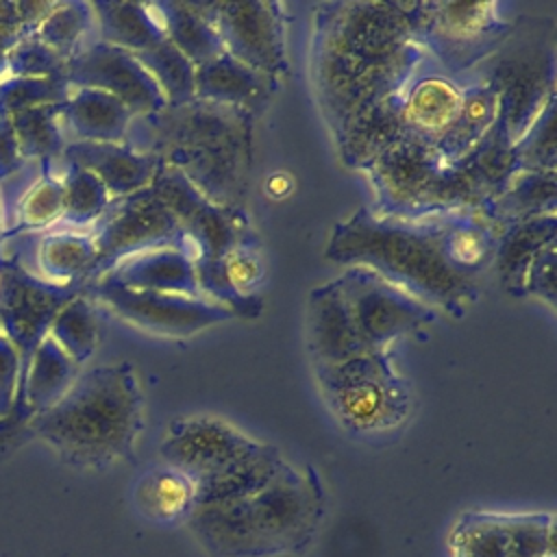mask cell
<instances>
[{
	"mask_svg": "<svg viewBox=\"0 0 557 557\" xmlns=\"http://www.w3.org/2000/svg\"><path fill=\"white\" fill-rule=\"evenodd\" d=\"M550 242H557V215L544 213L505 226L498 235L494 263L503 289L509 296H524L527 272L535 255Z\"/></svg>",
	"mask_w": 557,
	"mask_h": 557,
	"instance_id": "cell-27",
	"label": "cell"
},
{
	"mask_svg": "<svg viewBox=\"0 0 557 557\" xmlns=\"http://www.w3.org/2000/svg\"><path fill=\"white\" fill-rule=\"evenodd\" d=\"M91 11L102 44L137 54L168 39L163 2L104 0L91 2Z\"/></svg>",
	"mask_w": 557,
	"mask_h": 557,
	"instance_id": "cell-26",
	"label": "cell"
},
{
	"mask_svg": "<svg viewBox=\"0 0 557 557\" xmlns=\"http://www.w3.org/2000/svg\"><path fill=\"white\" fill-rule=\"evenodd\" d=\"M320 396L335 422L357 437L403 429L413 411V392L392 363V352H366L313 368Z\"/></svg>",
	"mask_w": 557,
	"mask_h": 557,
	"instance_id": "cell-7",
	"label": "cell"
},
{
	"mask_svg": "<svg viewBox=\"0 0 557 557\" xmlns=\"http://www.w3.org/2000/svg\"><path fill=\"white\" fill-rule=\"evenodd\" d=\"M150 187L176 218L183 231L178 248L191 259L196 272L215 265L237 248L259 250L261 239L248 211L215 205L183 174L161 163Z\"/></svg>",
	"mask_w": 557,
	"mask_h": 557,
	"instance_id": "cell-9",
	"label": "cell"
},
{
	"mask_svg": "<svg viewBox=\"0 0 557 557\" xmlns=\"http://www.w3.org/2000/svg\"><path fill=\"white\" fill-rule=\"evenodd\" d=\"M259 440L218 416H183L168 424L159 444L165 466L200 483L248 455Z\"/></svg>",
	"mask_w": 557,
	"mask_h": 557,
	"instance_id": "cell-17",
	"label": "cell"
},
{
	"mask_svg": "<svg viewBox=\"0 0 557 557\" xmlns=\"http://www.w3.org/2000/svg\"><path fill=\"white\" fill-rule=\"evenodd\" d=\"M307 348L313 368L374 352L363 342L337 278L322 283L309 292Z\"/></svg>",
	"mask_w": 557,
	"mask_h": 557,
	"instance_id": "cell-19",
	"label": "cell"
},
{
	"mask_svg": "<svg viewBox=\"0 0 557 557\" xmlns=\"http://www.w3.org/2000/svg\"><path fill=\"white\" fill-rule=\"evenodd\" d=\"M24 165L20 146L9 115H0V181L9 178Z\"/></svg>",
	"mask_w": 557,
	"mask_h": 557,
	"instance_id": "cell-49",
	"label": "cell"
},
{
	"mask_svg": "<svg viewBox=\"0 0 557 557\" xmlns=\"http://www.w3.org/2000/svg\"><path fill=\"white\" fill-rule=\"evenodd\" d=\"M292 185H294V181H292V176L287 172H274L265 181V191L272 198H283V196H287L292 191Z\"/></svg>",
	"mask_w": 557,
	"mask_h": 557,
	"instance_id": "cell-50",
	"label": "cell"
},
{
	"mask_svg": "<svg viewBox=\"0 0 557 557\" xmlns=\"http://www.w3.org/2000/svg\"><path fill=\"white\" fill-rule=\"evenodd\" d=\"M61 215H63L61 178L52 176L48 168H44V174L20 198L17 231L52 226L54 222H61Z\"/></svg>",
	"mask_w": 557,
	"mask_h": 557,
	"instance_id": "cell-42",
	"label": "cell"
},
{
	"mask_svg": "<svg viewBox=\"0 0 557 557\" xmlns=\"http://www.w3.org/2000/svg\"><path fill=\"white\" fill-rule=\"evenodd\" d=\"M65 83L70 87H91L115 96L135 115H146L168 107L159 85L139 63L122 48L91 41L65 61Z\"/></svg>",
	"mask_w": 557,
	"mask_h": 557,
	"instance_id": "cell-18",
	"label": "cell"
},
{
	"mask_svg": "<svg viewBox=\"0 0 557 557\" xmlns=\"http://www.w3.org/2000/svg\"><path fill=\"white\" fill-rule=\"evenodd\" d=\"M102 276H109L115 283L139 292L202 296L196 278V268L178 246L144 250L120 261Z\"/></svg>",
	"mask_w": 557,
	"mask_h": 557,
	"instance_id": "cell-24",
	"label": "cell"
},
{
	"mask_svg": "<svg viewBox=\"0 0 557 557\" xmlns=\"http://www.w3.org/2000/svg\"><path fill=\"white\" fill-rule=\"evenodd\" d=\"M416 37L446 74L490 61L511 37L513 20L500 2H409Z\"/></svg>",
	"mask_w": 557,
	"mask_h": 557,
	"instance_id": "cell-8",
	"label": "cell"
},
{
	"mask_svg": "<svg viewBox=\"0 0 557 557\" xmlns=\"http://www.w3.org/2000/svg\"><path fill=\"white\" fill-rule=\"evenodd\" d=\"M337 283L363 342L374 352H392L400 337L437 320L433 307L368 268L348 265Z\"/></svg>",
	"mask_w": 557,
	"mask_h": 557,
	"instance_id": "cell-12",
	"label": "cell"
},
{
	"mask_svg": "<svg viewBox=\"0 0 557 557\" xmlns=\"http://www.w3.org/2000/svg\"><path fill=\"white\" fill-rule=\"evenodd\" d=\"M52 2H0V50H11L17 41L35 35Z\"/></svg>",
	"mask_w": 557,
	"mask_h": 557,
	"instance_id": "cell-45",
	"label": "cell"
},
{
	"mask_svg": "<svg viewBox=\"0 0 557 557\" xmlns=\"http://www.w3.org/2000/svg\"><path fill=\"white\" fill-rule=\"evenodd\" d=\"M557 207V181L555 170H527L520 168L511 174L505 187L490 198L479 211L498 231L513 222H522L535 215L555 213Z\"/></svg>",
	"mask_w": 557,
	"mask_h": 557,
	"instance_id": "cell-28",
	"label": "cell"
},
{
	"mask_svg": "<svg viewBox=\"0 0 557 557\" xmlns=\"http://www.w3.org/2000/svg\"><path fill=\"white\" fill-rule=\"evenodd\" d=\"M9 117L24 161L37 159L48 168L52 159L63 154L67 141L61 124V104L24 109Z\"/></svg>",
	"mask_w": 557,
	"mask_h": 557,
	"instance_id": "cell-36",
	"label": "cell"
},
{
	"mask_svg": "<svg viewBox=\"0 0 557 557\" xmlns=\"http://www.w3.org/2000/svg\"><path fill=\"white\" fill-rule=\"evenodd\" d=\"M7 76L65 78V61L35 35H28L7 50Z\"/></svg>",
	"mask_w": 557,
	"mask_h": 557,
	"instance_id": "cell-44",
	"label": "cell"
},
{
	"mask_svg": "<svg viewBox=\"0 0 557 557\" xmlns=\"http://www.w3.org/2000/svg\"><path fill=\"white\" fill-rule=\"evenodd\" d=\"M7 76V52L0 50V81Z\"/></svg>",
	"mask_w": 557,
	"mask_h": 557,
	"instance_id": "cell-51",
	"label": "cell"
},
{
	"mask_svg": "<svg viewBox=\"0 0 557 557\" xmlns=\"http://www.w3.org/2000/svg\"><path fill=\"white\" fill-rule=\"evenodd\" d=\"M403 98L405 94H396L379 102L335 135V146L346 168L363 172L409 133L403 117Z\"/></svg>",
	"mask_w": 557,
	"mask_h": 557,
	"instance_id": "cell-23",
	"label": "cell"
},
{
	"mask_svg": "<svg viewBox=\"0 0 557 557\" xmlns=\"http://www.w3.org/2000/svg\"><path fill=\"white\" fill-rule=\"evenodd\" d=\"M135 503L152 522H185L196 507V483L185 472L163 463L137 481Z\"/></svg>",
	"mask_w": 557,
	"mask_h": 557,
	"instance_id": "cell-32",
	"label": "cell"
},
{
	"mask_svg": "<svg viewBox=\"0 0 557 557\" xmlns=\"http://www.w3.org/2000/svg\"><path fill=\"white\" fill-rule=\"evenodd\" d=\"M63 187V215L61 222L70 226H96L111 205L107 187L87 170L65 163V174L61 176Z\"/></svg>",
	"mask_w": 557,
	"mask_h": 557,
	"instance_id": "cell-40",
	"label": "cell"
},
{
	"mask_svg": "<svg viewBox=\"0 0 557 557\" xmlns=\"http://www.w3.org/2000/svg\"><path fill=\"white\" fill-rule=\"evenodd\" d=\"M496 120L498 96L490 83L479 81L461 87V104L455 120L431 144L444 159L461 161L492 131Z\"/></svg>",
	"mask_w": 557,
	"mask_h": 557,
	"instance_id": "cell-31",
	"label": "cell"
},
{
	"mask_svg": "<svg viewBox=\"0 0 557 557\" xmlns=\"http://www.w3.org/2000/svg\"><path fill=\"white\" fill-rule=\"evenodd\" d=\"M63 161L91 172L109 191V196L124 198L152 185L159 161L133 150L128 144H96L67 141Z\"/></svg>",
	"mask_w": 557,
	"mask_h": 557,
	"instance_id": "cell-22",
	"label": "cell"
},
{
	"mask_svg": "<svg viewBox=\"0 0 557 557\" xmlns=\"http://www.w3.org/2000/svg\"><path fill=\"white\" fill-rule=\"evenodd\" d=\"M133 117L135 113L115 96L91 87H70L61 102V124L72 135L70 141L122 144Z\"/></svg>",
	"mask_w": 557,
	"mask_h": 557,
	"instance_id": "cell-25",
	"label": "cell"
},
{
	"mask_svg": "<svg viewBox=\"0 0 557 557\" xmlns=\"http://www.w3.org/2000/svg\"><path fill=\"white\" fill-rule=\"evenodd\" d=\"M181 235L183 231L176 218L152 187L115 198L91 231L96 244V268L89 281L144 250L181 246Z\"/></svg>",
	"mask_w": 557,
	"mask_h": 557,
	"instance_id": "cell-14",
	"label": "cell"
},
{
	"mask_svg": "<svg viewBox=\"0 0 557 557\" xmlns=\"http://www.w3.org/2000/svg\"><path fill=\"white\" fill-rule=\"evenodd\" d=\"M85 285H57L0 259V333L20 355V379L61 307Z\"/></svg>",
	"mask_w": 557,
	"mask_h": 557,
	"instance_id": "cell-16",
	"label": "cell"
},
{
	"mask_svg": "<svg viewBox=\"0 0 557 557\" xmlns=\"http://www.w3.org/2000/svg\"><path fill=\"white\" fill-rule=\"evenodd\" d=\"M498 96V120L516 146L555 100V46L524 41L500 48L483 78Z\"/></svg>",
	"mask_w": 557,
	"mask_h": 557,
	"instance_id": "cell-10",
	"label": "cell"
},
{
	"mask_svg": "<svg viewBox=\"0 0 557 557\" xmlns=\"http://www.w3.org/2000/svg\"><path fill=\"white\" fill-rule=\"evenodd\" d=\"M252 122L242 109L194 98L135 115L124 144L176 170L215 205L246 211Z\"/></svg>",
	"mask_w": 557,
	"mask_h": 557,
	"instance_id": "cell-2",
	"label": "cell"
},
{
	"mask_svg": "<svg viewBox=\"0 0 557 557\" xmlns=\"http://www.w3.org/2000/svg\"><path fill=\"white\" fill-rule=\"evenodd\" d=\"M94 28L91 2H52L50 11L35 30V37L54 50L63 61L72 59Z\"/></svg>",
	"mask_w": 557,
	"mask_h": 557,
	"instance_id": "cell-38",
	"label": "cell"
},
{
	"mask_svg": "<svg viewBox=\"0 0 557 557\" xmlns=\"http://www.w3.org/2000/svg\"><path fill=\"white\" fill-rule=\"evenodd\" d=\"M48 337H52L54 344L78 366L91 359L100 342V326L85 287L54 315Z\"/></svg>",
	"mask_w": 557,
	"mask_h": 557,
	"instance_id": "cell-37",
	"label": "cell"
},
{
	"mask_svg": "<svg viewBox=\"0 0 557 557\" xmlns=\"http://www.w3.org/2000/svg\"><path fill=\"white\" fill-rule=\"evenodd\" d=\"M85 294L100 300L124 322L161 337H189L235 318L228 307L207 296L139 292L109 276L85 283Z\"/></svg>",
	"mask_w": 557,
	"mask_h": 557,
	"instance_id": "cell-11",
	"label": "cell"
},
{
	"mask_svg": "<svg viewBox=\"0 0 557 557\" xmlns=\"http://www.w3.org/2000/svg\"><path fill=\"white\" fill-rule=\"evenodd\" d=\"M228 289L242 300L259 298L257 287L263 281V261L257 248H237L220 261Z\"/></svg>",
	"mask_w": 557,
	"mask_h": 557,
	"instance_id": "cell-46",
	"label": "cell"
},
{
	"mask_svg": "<svg viewBox=\"0 0 557 557\" xmlns=\"http://www.w3.org/2000/svg\"><path fill=\"white\" fill-rule=\"evenodd\" d=\"M444 220L446 215L403 220L359 207L333 226L324 257L346 268H368L429 307L463 318L479 287L474 276L448 263L442 244Z\"/></svg>",
	"mask_w": 557,
	"mask_h": 557,
	"instance_id": "cell-3",
	"label": "cell"
},
{
	"mask_svg": "<svg viewBox=\"0 0 557 557\" xmlns=\"http://www.w3.org/2000/svg\"><path fill=\"white\" fill-rule=\"evenodd\" d=\"M20 355L7 335L0 333V420H4L15 403L20 387Z\"/></svg>",
	"mask_w": 557,
	"mask_h": 557,
	"instance_id": "cell-48",
	"label": "cell"
},
{
	"mask_svg": "<svg viewBox=\"0 0 557 557\" xmlns=\"http://www.w3.org/2000/svg\"><path fill=\"white\" fill-rule=\"evenodd\" d=\"M424 57L409 2L315 4L311 83L333 137L363 111L405 94Z\"/></svg>",
	"mask_w": 557,
	"mask_h": 557,
	"instance_id": "cell-1",
	"label": "cell"
},
{
	"mask_svg": "<svg viewBox=\"0 0 557 557\" xmlns=\"http://www.w3.org/2000/svg\"><path fill=\"white\" fill-rule=\"evenodd\" d=\"M520 168L555 170L557 161V131H555V100L542 111L535 124L513 146Z\"/></svg>",
	"mask_w": 557,
	"mask_h": 557,
	"instance_id": "cell-43",
	"label": "cell"
},
{
	"mask_svg": "<svg viewBox=\"0 0 557 557\" xmlns=\"http://www.w3.org/2000/svg\"><path fill=\"white\" fill-rule=\"evenodd\" d=\"M448 550L450 557H555V518L468 509L448 533Z\"/></svg>",
	"mask_w": 557,
	"mask_h": 557,
	"instance_id": "cell-15",
	"label": "cell"
},
{
	"mask_svg": "<svg viewBox=\"0 0 557 557\" xmlns=\"http://www.w3.org/2000/svg\"><path fill=\"white\" fill-rule=\"evenodd\" d=\"M500 231L479 211L450 213L444 220V255L448 263L461 274L476 276L490 261H494Z\"/></svg>",
	"mask_w": 557,
	"mask_h": 557,
	"instance_id": "cell-33",
	"label": "cell"
},
{
	"mask_svg": "<svg viewBox=\"0 0 557 557\" xmlns=\"http://www.w3.org/2000/svg\"><path fill=\"white\" fill-rule=\"evenodd\" d=\"M37 263L50 283L85 285L96 268V244L91 233L57 231L46 235L37 248Z\"/></svg>",
	"mask_w": 557,
	"mask_h": 557,
	"instance_id": "cell-34",
	"label": "cell"
},
{
	"mask_svg": "<svg viewBox=\"0 0 557 557\" xmlns=\"http://www.w3.org/2000/svg\"><path fill=\"white\" fill-rule=\"evenodd\" d=\"M278 89V78L248 67L226 52L196 67V98L242 109L252 117L272 102Z\"/></svg>",
	"mask_w": 557,
	"mask_h": 557,
	"instance_id": "cell-21",
	"label": "cell"
},
{
	"mask_svg": "<svg viewBox=\"0 0 557 557\" xmlns=\"http://www.w3.org/2000/svg\"><path fill=\"white\" fill-rule=\"evenodd\" d=\"M324 513L318 470L289 461L250 496L196 505L185 524L207 557H292L315 542Z\"/></svg>",
	"mask_w": 557,
	"mask_h": 557,
	"instance_id": "cell-4",
	"label": "cell"
},
{
	"mask_svg": "<svg viewBox=\"0 0 557 557\" xmlns=\"http://www.w3.org/2000/svg\"><path fill=\"white\" fill-rule=\"evenodd\" d=\"M211 20L222 48L237 61L283 81L287 61V7L283 2H198Z\"/></svg>",
	"mask_w": 557,
	"mask_h": 557,
	"instance_id": "cell-13",
	"label": "cell"
},
{
	"mask_svg": "<svg viewBox=\"0 0 557 557\" xmlns=\"http://www.w3.org/2000/svg\"><path fill=\"white\" fill-rule=\"evenodd\" d=\"M287 463L276 446L259 442L226 470L196 483V505H218L250 496L278 476Z\"/></svg>",
	"mask_w": 557,
	"mask_h": 557,
	"instance_id": "cell-29",
	"label": "cell"
},
{
	"mask_svg": "<svg viewBox=\"0 0 557 557\" xmlns=\"http://www.w3.org/2000/svg\"><path fill=\"white\" fill-rule=\"evenodd\" d=\"M555 246L557 242L546 244L533 259L527 283H524V296L542 298L548 307L555 309L557 305V287H555Z\"/></svg>",
	"mask_w": 557,
	"mask_h": 557,
	"instance_id": "cell-47",
	"label": "cell"
},
{
	"mask_svg": "<svg viewBox=\"0 0 557 557\" xmlns=\"http://www.w3.org/2000/svg\"><path fill=\"white\" fill-rule=\"evenodd\" d=\"M461 104V87L442 74L413 78L403 98V117L411 135L433 141L455 120Z\"/></svg>",
	"mask_w": 557,
	"mask_h": 557,
	"instance_id": "cell-30",
	"label": "cell"
},
{
	"mask_svg": "<svg viewBox=\"0 0 557 557\" xmlns=\"http://www.w3.org/2000/svg\"><path fill=\"white\" fill-rule=\"evenodd\" d=\"M168 41L196 67L224 52L222 41L198 2H163Z\"/></svg>",
	"mask_w": 557,
	"mask_h": 557,
	"instance_id": "cell-35",
	"label": "cell"
},
{
	"mask_svg": "<svg viewBox=\"0 0 557 557\" xmlns=\"http://www.w3.org/2000/svg\"><path fill=\"white\" fill-rule=\"evenodd\" d=\"M70 94L65 78L4 76L0 81V115H13L24 109L61 104Z\"/></svg>",
	"mask_w": 557,
	"mask_h": 557,
	"instance_id": "cell-41",
	"label": "cell"
},
{
	"mask_svg": "<svg viewBox=\"0 0 557 557\" xmlns=\"http://www.w3.org/2000/svg\"><path fill=\"white\" fill-rule=\"evenodd\" d=\"M368 176L376 213L426 220L461 211H481L490 200L463 161L444 159L429 139L407 133L372 161Z\"/></svg>",
	"mask_w": 557,
	"mask_h": 557,
	"instance_id": "cell-6",
	"label": "cell"
},
{
	"mask_svg": "<svg viewBox=\"0 0 557 557\" xmlns=\"http://www.w3.org/2000/svg\"><path fill=\"white\" fill-rule=\"evenodd\" d=\"M63 461L102 470L135 455L144 429V394L131 361L81 372L65 396L26 426Z\"/></svg>",
	"mask_w": 557,
	"mask_h": 557,
	"instance_id": "cell-5",
	"label": "cell"
},
{
	"mask_svg": "<svg viewBox=\"0 0 557 557\" xmlns=\"http://www.w3.org/2000/svg\"><path fill=\"white\" fill-rule=\"evenodd\" d=\"M159 85L168 104H185L196 98V65L168 39L135 54Z\"/></svg>",
	"mask_w": 557,
	"mask_h": 557,
	"instance_id": "cell-39",
	"label": "cell"
},
{
	"mask_svg": "<svg viewBox=\"0 0 557 557\" xmlns=\"http://www.w3.org/2000/svg\"><path fill=\"white\" fill-rule=\"evenodd\" d=\"M81 374V366L72 361L52 337H44L41 344L28 359V366L20 379L17 396L11 413L0 420L2 433L15 426H26V422L59 403L65 392L74 385Z\"/></svg>",
	"mask_w": 557,
	"mask_h": 557,
	"instance_id": "cell-20",
	"label": "cell"
}]
</instances>
